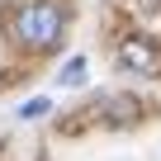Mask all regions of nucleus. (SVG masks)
I'll use <instances>...</instances> for the list:
<instances>
[{"instance_id":"nucleus-1","label":"nucleus","mask_w":161,"mask_h":161,"mask_svg":"<svg viewBox=\"0 0 161 161\" xmlns=\"http://www.w3.org/2000/svg\"><path fill=\"white\" fill-rule=\"evenodd\" d=\"M66 33V10L57 5V0H29V5H19L14 14V38L24 47H57Z\"/></svg>"},{"instance_id":"nucleus-2","label":"nucleus","mask_w":161,"mask_h":161,"mask_svg":"<svg viewBox=\"0 0 161 161\" xmlns=\"http://www.w3.org/2000/svg\"><path fill=\"white\" fill-rule=\"evenodd\" d=\"M119 66L133 71V76H161V47L142 33H128L119 43Z\"/></svg>"},{"instance_id":"nucleus-3","label":"nucleus","mask_w":161,"mask_h":161,"mask_svg":"<svg viewBox=\"0 0 161 161\" xmlns=\"http://www.w3.org/2000/svg\"><path fill=\"white\" fill-rule=\"evenodd\" d=\"M57 80H62V86H80V80H86V57H71V62L62 66Z\"/></svg>"},{"instance_id":"nucleus-4","label":"nucleus","mask_w":161,"mask_h":161,"mask_svg":"<svg viewBox=\"0 0 161 161\" xmlns=\"http://www.w3.org/2000/svg\"><path fill=\"white\" fill-rule=\"evenodd\" d=\"M19 114H24V119H43V114H47V100L38 95V100H29V104H24Z\"/></svg>"},{"instance_id":"nucleus-5","label":"nucleus","mask_w":161,"mask_h":161,"mask_svg":"<svg viewBox=\"0 0 161 161\" xmlns=\"http://www.w3.org/2000/svg\"><path fill=\"white\" fill-rule=\"evenodd\" d=\"M128 5H133V10H147V14H156V10H161V0H128Z\"/></svg>"}]
</instances>
